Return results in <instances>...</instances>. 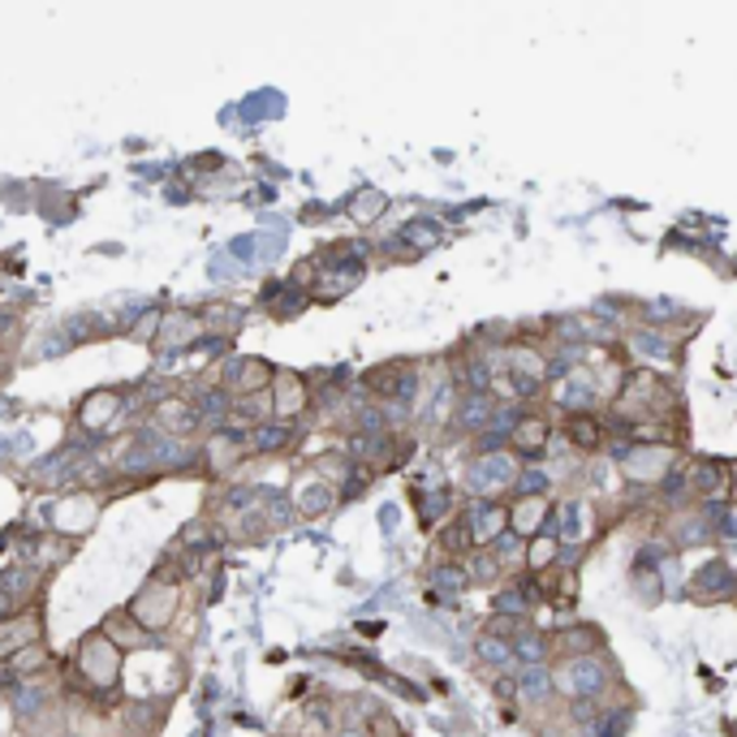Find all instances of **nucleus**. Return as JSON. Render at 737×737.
I'll list each match as a JSON object with an SVG mask.
<instances>
[{
    "label": "nucleus",
    "mask_w": 737,
    "mask_h": 737,
    "mask_svg": "<svg viewBox=\"0 0 737 737\" xmlns=\"http://www.w3.org/2000/svg\"><path fill=\"white\" fill-rule=\"evenodd\" d=\"M122 673H125V651L113 638H104V629H91V634L78 638L74 660H70V677L78 682L74 695H83L87 703L104 708V699L117 695Z\"/></svg>",
    "instance_id": "nucleus-1"
},
{
    "label": "nucleus",
    "mask_w": 737,
    "mask_h": 737,
    "mask_svg": "<svg viewBox=\"0 0 737 737\" xmlns=\"http://www.w3.org/2000/svg\"><path fill=\"white\" fill-rule=\"evenodd\" d=\"M552 682H557L561 703H609L616 699V690H625V673L609 647L552 664Z\"/></svg>",
    "instance_id": "nucleus-2"
},
{
    "label": "nucleus",
    "mask_w": 737,
    "mask_h": 737,
    "mask_svg": "<svg viewBox=\"0 0 737 737\" xmlns=\"http://www.w3.org/2000/svg\"><path fill=\"white\" fill-rule=\"evenodd\" d=\"M125 609H129V616L138 621L142 634L160 638V634L177 621V609H182V574L168 578V561H164V565L138 587V596H134Z\"/></svg>",
    "instance_id": "nucleus-3"
},
{
    "label": "nucleus",
    "mask_w": 737,
    "mask_h": 737,
    "mask_svg": "<svg viewBox=\"0 0 737 737\" xmlns=\"http://www.w3.org/2000/svg\"><path fill=\"white\" fill-rule=\"evenodd\" d=\"M517 471H522V462L509 449L504 453H471L462 466V491H466V500H504Z\"/></svg>",
    "instance_id": "nucleus-4"
},
{
    "label": "nucleus",
    "mask_w": 737,
    "mask_h": 737,
    "mask_svg": "<svg viewBox=\"0 0 737 737\" xmlns=\"http://www.w3.org/2000/svg\"><path fill=\"white\" fill-rule=\"evenodd\" d=\"M548 397H552V410L561 414V419H574V414H596L600 405H604V379L596 375V371L587 367H574L557 388H548Z\"/></svg>",
    "instance_id": "nucleus-5"
},
{
    "label": "nucleus",
    "mask_w": 737,
    "mask_h": 737,
    "mask_svg": "<svg viewBox=\"0 0 737 737\" xmlns=\"http://www.w3.org/2000/svg\"><path fill=\"white\" fill-rule=\"evenodd\" d=\"M621 346L629 350V359H638V363H647V367H673V363L682 359V341H677L673 333L651 328V324H638V320L625 328Z\"/></svg>",
    "instance_id": "nucleus-6"
},
{
    "label": "nucleus",
    "mask_w": 737,
    "mask_h": 737,
    "mask_svg": "<svg viewBox=\"0 0 737 737\" xmlns=\"http://www.w3.org/2000/svg\"><path fill=\"white\" fill-rule=\"evenodd\" d=\"M552 440H557V419L544 414V410H530V414L517 423V432L509 436V453H513L522 466H539V462H548Z\"/></svg>",
    "instance_id": "nucleus-7"
},
{
    "label": "nucleus",
    "mask_w": 737,
    "mask_h": 737,
    "mask_svg": "<svg viewBox=\"0 0 737 737\" xmlns=\"http://www.w3.org/2000/svg\"><path fill=\"white\" fill-rule=\"evenodd\" d=\"M96 517H100V496L74 488L70 496H61V500L52 504V535L78 544L87 530H96Z\"/></svg>",
    "instance_id": "nucleus-8"
},
{
    "label": "nucleus",
    "mask_w": 737,
    "mask_h": 737,
    "mask_svg": "<svg viewBox=\"0 0 737 737\" xmlns=\"http://www.w3.org/2000/svg\"><path fill=\"white\" fill-rule=\"evenodd\" d=\"M686 596L695 604H729L737 600V570L725 557H712L708 565H699L686 583Z\"/></svg>",
    "instance_id": "nucleus-9"
},
{
    "label": "nucleus",
    "mask_w": 737,
    "mask_h": 737,
    "mask_svg": "<svg viewBox=\"0 0 737 737\" xmlns=\"http://www.w3.org/2000/svg\"><path fill=\"white\" fill-rule=\"evenodd\" d=\"M673 466H677V449H673L669 440H655V445H634L629 458L621 462V475H625L629 484L655 488Z\"/></svg>",
    "instance_id": "nucleus-10"
},
{
    "label": "nucleus",
    "mask_w": 737,
    "mask_h": 737,
    "mask_svg": "<svg viewBox=\"0 0 737 737\" xmlns=\"http://www.w3.org/2000/svg\"><path fill=\"white\" fill-rule=\"evenodd\" d=\"M122 414H125L122 388H96V392H87V397L78 401L74 423H78V432H87V436H104V432H113V427L122 423Z\"/></svg>",
    "instance_id": "nucleus-11"
},
{
    "label": "nucleus",
    "mask_w": 737,
    "mask_h": 737,
    "mask_svg": "<svg viewBox=\"0 0 737 737\" xmlns=\"http://www.w3.org/2000/svg\"><path fill=\"white\" fill-rule=\"evenodd\" d=\"M151 432L164 436V440H190V436L203 432V419H199V410H195L190 397L173 392V397H164L160 405H151Z\"/></svg>",
    "instance_id": "nucleus-12"
},
{
    "label": "nucleus",
    "mask_w": 737,
    "mask_h": 737,
    "mask_svg": "<svg viewBox=\"0 0 737 737\" xmlns=\"http://www.w3.org/2000/svg\"><path fill=\"white\" fill-rule=\"evenodd\" d=\"M458 522L466 526V535H471L475 548H488L496 535L509 530V504H504V500H462Z\"/></svg>",
    "instance_id": "nucleus-13"
},
{
    "label": "nucleus",
    "mask_w": 737,
    "mask_h": 737,
    "mask_svg": "<svg viewBox=\"0 0 737 737\" xmlns=\"http://www.w3.org/2000/svg\"><path fill=\"white\" fill-rule=\"evenodd\" d=\"M267 401H272V423H289L298 427V419L311 410V384L293 371H276L272 388H267Z\"/></svg>",
    "instance_id": "nucleus-14"
},
{
    "label": "nucleus",
    "mask_w": 737,
    "mask_h": 737,
    "mask_svg": "<svg viewBox=\"0 0 737 737\" xmlns=\"http://www.w3.org/2000/svg\"><path fill=\"white\" fill-rule=\"evenodd\" d=\"M513 682H517V703H522L526 712H535V721H544V716H552V712L561 708V699H557V682H552V664L517 669V673H513Z\"/></svg>",
    "instance_id": "nucleus-15"
},
{
    "label": "nucleus",
    "mask_w": 737,
    "mask_h": 737,
    "mask_svg": "<svg viewBox=\"0 0 737 737\" xmlns=\"http://www.w3.org/2000/svg\"><path fill=\"white\" fill-rule=\"evenodd\" d=\"M35 642H43V613H39V604H30V609H22V613L13 616H0V664L13 660L17 651L35 647Z\"/></svg>",
    "instance_id": "nucleus-16"
},
{
    "label": "nucleus",
    "mask_w": 737,
    "mask_h": 737,
    "mask_svg": "<svg viewBox=\"0 0 737 737\" xmlns=\"http://www.w3.org/2000/svg\"><path fill=\"white\" fill-rule=\"evenodd\" d=\"M203 320H199V311H164V320H160V333H155V350L160 354H182V350H190V346H203Z\"/></svg>",
    "instance_id": "nucleus-17"
},
{
    "label": "nucleus",
    "mask_w": 737,
    "mask_h": 737,
    "mask_svg": "<svg viewBox=\"0 0 737 737\" xmlns=\"http://www.w3.org/2000/svg\"><path fill=\"white\" fill-rule=\"evenodd\" d=\"M690 496L695 504H708V500H734V475L725 462L716 458H690Z\"/></svg>",
    "instance_id": "nucleus-18"
},
{
    "label": "nucleus",
    "mask_w": 737,
    "mask_h": 737,
    "mask_svg": "<svg viewBox=\"0 0 737 737\" xmlns=\"http://www.w3.org/2000/svg\"><path fill=\"white\" fill-rule=\"evenodd\" d=\"M548 642H552V664L578 660V655H591V651H604V634H600L591 621H570V625H561V629H548Z\"/></svg>",
    "instance_id": "nucleus-19"
},
{
    "label": "nucleus",
    "mask_w": 737,
    "mask_h": 737,
    "mask_svg": "<svg viewBox=\"0 0 737 737\" xmlns=\"http://www.w3.org/2000/svg\"><path fill=\"white\" fill-rule=\"evenodd\" d=\"M491 414H496V397H491V392H458L449 432H453L458 440H475V436L488 432Z\"/></svg>",
    "instance_id": "nucleus-20"
},
{
    "label": "nucleus",
    "mask_w": 737,
    "mask_h": 737,
    "mask_svg": "<svg viewBox=\"0 0 737 737\" xmlns=\"http://www.w3.org/2000/svg\"><path fill=\"white\" fill-rule=\"evenodd\" d=\"M250 453L242 427H221V432H208V445H203V466L212 475H229L238 462Z\"/></svg>",
    "instance_id": "nucleus-21"
},
{
    "label": "nucleus",
    "mask_w": 737,
    "mask_h": 737,
    "mask_svg": "<svg viewBox=\"0 0 737 737\" xmlns=\"http://www.w3.org/2000/svg\"><path fill=\"white\" fill-rule=\"evenodd\" d=\"M509 504V530L513 535H522L526 544L530 539H539L544 535V526H548V517H552V504L557 500H548V496H530V500H504Z\"/></svg>",
    "instance_id": "nucleus-22"
},
{
    "label": "nucleus",
    "mask_w": 737,
    "mask_h": 737,
    "mask_svg": "<svg viewBox=\"0 0 737 737\" xmlns=\"http://www.w3.org/2000/svg\"><path fill=\"white\" fill-rule=\"evenodd\" d=\"M475 664H479L488 677L517 673V660H513V638H504V634H491V629H479V634H475Z\"/></svg>",
    "instance_id": "nucleus-23"
},
{
    "label": "nucleus",
    "mask_w": 737,
    "mask_h": 737,
    "mask_svg": "<svg viewBox=\"0 0 737 737\" xmlns=\"http://www.w3.org/2000/svg\"><path fill=\"white\" fill-rule=\"evenodd\" d=\"M337 500H341V491L333 488V484H324L320 475H302L298 488L289 491V504H293L298 517H320V513H328Z\"/></svg>",
    "instance_id": "nucleus-24"
},
{
    "label": "nucleus",
    "mask_w": 737,
    "mask_h": 737,
    "mask_svg": "<svg viewBox=\"0 0 737 737\" xmlns=\"http://www.w3.org/2000/svg\"><path fill=\"white\" fill-rule=\"evenodd\" d=\"M561 436L570 440L574 453L596 458V453H604V414H574V419H561Z\"/></svg>",
    "instance_id": "nucleus-25"
},
{
    "label": "nucleus",
    "mask_w": 737,
    "mask_h": 737,
    "mask_svg": "<svg viewBox=\"0 0 737 737\" xmlns=\"http://www.w3.org/2000/svg\"><path fill=\"white\" fill-rule=\"evenodd\" d=\"M690 458H677V466L651 488V496H655V504L664 509V513H682V509H690L695 504V496H690Z\"/></svg>",
    "instance_id": "nucleus-26"
},
{
    "label": "nucleus",
    "mask_w": 737,
    "mask_h": 737,
    "mask_svg": "<svg viewBox=\"0 0 737 737\" xmlns=\"http://www.w3.org/2000/svg\"><path fill=\"white\" fill-rule=\"evenodd\" d=\"M513 660H517V669H539V664H552V642H548V629H539V625H522L517 634H513Z\"/></svg>",
    "instance_id": "nucleus-27"
},
{
    "label": "nucleus",
    "mask_w": 737,
    "mask_h": 737,
    "mask_svg": "<svg viewBox=\"0 0 737 737\" xmlns=\"http://www.w3.org/2000/svg\"><path fill=\"white\" fill-rule=\"evenodd\" d=\"M246 445H250V453L280 458V453H289V449L298 445V427H289V423H263V427L246 432Z\"/></svg>",
    "instance_id": "nucleus-28"
},
{
    "label": "nucleus",
    "mask_w": 737,
    "mask_h": 737,
    "mask_svg": "<svg viewBox=\"0 0 737 737\" xmlns=\"http://www.w3.org/2000/svg\"><path fill=\"white\" fill-rule=\"evenodd\" d=\"M427 587L436 600H458L471 591V578H466V565L462 561H436L427 570Z\"/></svg>",
    "instance_id": "nucleus-29"
},
{
    "label": "nucleus",
    "mask_w": 737,
    "mask_h": 737,
    "mask_svg": "<svg viewBox=\"0 0 737 737\" xmlns=\"http://www.w3.org/2000/svg\"><path fill=\"white\" fill-rule=\"evenodd\" d=\"M458 509H462V504H458V491L445 488V484L432 491H419V513H423V526H427V530H440L445 522H453Z\"/></svg>",
    "instance_id": "nucleus-30"
},
{
    "label": "nucleus",
    "mask_w": 737,
    "mask_h": 737,
    "mask_svg": "<svg viewBox=\"0 0 737 737\" xmlns=\"http://www.w3.org/2000/svg\"><path fill=\"white\" fill-rule=\"evenodd\" d=\"M557 484H561V479H557V471H552L548 462H539V466H522L504 500H530V496H548V500H552Z\"/></svg>",
    "instance_id": "nucleus-31"
},
{
    "label": "nucleus",
    "mask_w": 737,
    "mask_h": 737,
    "mask_svg": "<svg viewBox=\"0 0 737 737\" xmlns=\"http://www.w3.org/2000/svg\"><path fill=\"white\" fill-rule=\"evenodd\" d=\"M100 629H104V638H113V642H117L122 651H129V647H147V642H155L151 634H142V629H138V621L129 616V609H113V613L104 616V625H100Z\"/></svg>",
    "instance_id": "nucleus-32"
},
{
    "label": "nucleus",
    "mask_w": 737,
    "mask_h": 737,
    "mask_svg": "<svg viewBox=\"0 0 737 737\" xmlns=\"http://www.w3.org/2000/svg\"><path fill=\"white\" fill-rule=\"evenodd\" d=\"M466 578H471V587H504L509 583V574H504V565L491 557L488 548H475L466 561Z\"/></svg>",
    "instance_id": "nucleus-33"
},
{
    "label": "nucleus",
    "mask_w": 737,
    "mask_h": 737,
    "mask_svg": "<svg viewBox=\"0 0 737 737\" xmlns=\"http://www.w3.org/2000/svg\"><path fill=\"white\" fill-rule=\"evenodd\" d=\"M526 548H530V544H526L522 535H513V530L496 535V539L488 544V552L496 557V561H500V565H504V574H509V578L526 570Z\"/></svg>",
    "instance_id": "nucleus-34"
},
{
    "label": "nucleus",
    "mask_w": 737,
    "mask_h": 737,
    "mask_svg": "<svg viewBox=\"0 0 737 737\" xmlns=\"http://www.w3.org/2000/svg\"><path fill=\"white\" fill-rule=\"evenodd\" d=\"M199 320H203V333L212 337V341H229L238 328H242V311L238 307H208V311H199Z\"/></svg>",
    "instance_id": "nucleus-35"
},
{
    "label": "nucleus",
    "mask_w": 737,
    "mask_h": 737,
    "mask_svg": "<svg viewBox=\"0 0 737 737\" xmlns=\"http://www.w3.org/2000/svg\"><path fill=\"white\" fill-rule=\"evenodd\" d=\"M346 212H350L359 225H375V221L388 212V195H384V190H371V186H363V190L350 199V208H346Z\"/></svg>",
    "instance_id": "nucleus-36"
},
{
    "label": "nucleus",
    "mask_w": 737,
    "mask_h": 737,
    "mask_svg": "<svg viewBox=\"0 0 737 737\" xmlns=\"http://www.w3.org/2000/svg\"><path fill=\"white\" fill-rule=\"evenodd\" d=\"M397 242H410V254L419 259L423 250L440 246V225H436V221H427V216H419V221H410V225L397 234Z\"/></svg>",
    "instance_id": "nucleus-37"
},
{
    "label": "nucleus",
    "mask_w": 737,
    "mask_h": 737,
    "mask_svg": "<svg viewBox=\"0 0 737 737\" xmlns=\"http://www.w3.org/2000/svg\"><path fill=\"white\" fill-rule=\"evenodd\" d=\"M716 544H737V500H729V509L716 522Z\"/></svg>",
    "instance_id": "nucleus-38"
},
{
    "label": "nucleus",
    "mask_w": 737,
    "mask_h": 737,
    "mask_svg": "<svg viewBox=\"0 0 737 737\" xmlns=\"http://www.w3.org/2000/svg\"><path fill=\"white\" fill-rule=\"evenodd\" d=\"M160 320H164V311H147V320L129 328V337H134V341H147V346H151V341H155V333H160Z\"/></svg>",
    "instance_id": "nucleus-39"
},
{
    "label": "nucleus",
    "mask_w": 737,
    "mask_h": 737,
    "mask_svg": "<svg viewBox=\"0 0 737 737\" xmlns=\"http://www.w3.org/2000/svg\"><path fill=\"white\" fill-rule=\"evenodd\" d=\"M491 695H496L500 703H517V682H513V673L491 677Z\"/></svg>",
    "instance_id": "nucleus-40"
},
{
    "label": "nucleus",
    "mask_w": 737,
    "mask_h": 737,
    "mask_svg": "<svg viewBox=\"0 0 737 737\" xmlns=\"http://www.w3.org/2000/svg\"><path fill=\"white\" fill-rule=\"evenodd\" d=\"M333 737H367V729H354V725H341V729H333Z\"/></svg>",
    "instance_id": "nucleus-41"
},
{
    "label": "nucleus",
    "mask_w": 737,
    "mask_h": 737,
    "mask_svg": "<svg viewBox=\"0 0 737 737\" xmlns=\"http://www.w3.org/2000/svg\"><path fill=\"white\" fill-rule=\"evenodd\" d=\"M725 561H729V565L737 570V544H725Z\"/></svg>",
    "instance_id": "nucleus-42"
},
{
    "label": "nucleus",
    "mask_w": 737,
    "mask_h": 737,
    "mask_svg": "<svg viewBox=\"0 0 737 737\" xmlns=\"http://www.w3.org/2000/svg\"><path fill=\"white\" fill-rule=\"evenodd\" d=\"M276 737H289V734H276Z\"/></svg>",
    "instance_id": "nucleus-43"
}]
</instances>
